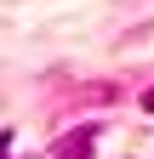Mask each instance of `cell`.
Instances as JSON below:
<instances>
[{
	"label": "cell",
	"instance_id": "obj_1",
	"mask_svg": "<svg viewBox=\"0 0 154 159\" xmlns=\"http://www.w3.org/2000/svg\"><path fill=\"white\" fill-rule=\"evenodd\" d=\"M91 153H97V136H91V125L69 131L63 142H57V159H91Z\"/></svg>",
	"mask_w": 154,
	"mask_h": 159
},
{
	"label": "cell",
	"instance_id": "obj_2",
	"mask_svg": "<svg viewBox=\"0 0 154 159\" xmlns=\"http://www.w3.org/2000/svg\"><path fill=\"white\" fill-rule=\"evenodd\" d=\"M143 108H154V91H148V97H143Z\"/></svg>",
	"mask_w": 154,
	"mask_h": 159
}]
</instances>
